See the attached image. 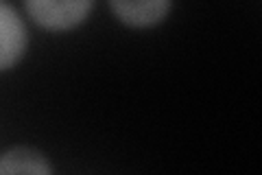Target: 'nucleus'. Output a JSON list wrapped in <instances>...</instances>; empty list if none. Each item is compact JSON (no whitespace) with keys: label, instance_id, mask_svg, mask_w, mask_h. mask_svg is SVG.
I'll return each mask as SVG.
<instances>
[{"label":"nucleus","instance_id":"f257e3e1","mask_svg":"<svg viewBox=\"0 0 262 175\" xmlns=\"http://www.w3.org/2000/svg\"><path fill=\"white\" fill-rule=\"evenodd\" d=\"M92 9V3L85 0H31L27 3V11L37 24L46 29H72L79 22L85 20V15Z\"/></svg>","mask_w":262,"mask_h":175},{"label":"nucleus","instance_id":"20e7f679","mask_svg":"<svg viewBox=\"0 0 262 175\" xmlns=\"http://www.w3.org/2000/svg\"><path fill=\"white\" fill-rule=\"evenodd\" d=\"M0 175H53L46 158L29 147H15L0 158Z\"/></svg>","mask_w":262,"mask_h":175},{"label":"nucleus","instance_id":"7ed1b4c3","mask_svg":"<svg viewBox=\"0 0 262 175\" xmlns=\"http://www.w3.org/2000/svg\"><path fill=\"white\" fill-rule=\"evenodd\" d=\"M114 13L118 20L131 24V27H151V24L164 20L170 5L164 0H116L112 3Z\"/></svg>","mask_w":262,"mask_h":175},{"label":"nucleus","instance_id":"f03ea898","mask_svg":"<svg viewBox=\"0 0 262 175\" xmlns=\"http://www.w3.org/2000/svg\"><path fill=\"white\" fill-rule=\"evenodd\" d=\"M27 48V29L11 5L0 3V70L11 68Z\"/></svg>","mask_w":262,"mask_h":175}]
</instances>
